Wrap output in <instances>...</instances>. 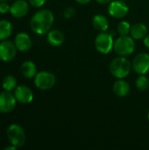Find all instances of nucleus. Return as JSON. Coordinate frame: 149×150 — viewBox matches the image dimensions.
I'll return each mask as SVG.
<instances>
[{"label": "nucleus", "mask_w": 149, "mask_h": 150, "mask_svg": "<svg viewBox=\"0 0 149 150\" xmlns=\"http://www.w3.org/2000/svg\"><path fill=\"white\" fill-rule=\"evenodd\" d=\"M54 21L53 12L48 9H41L36 11L30 20L31 29L39 35L47 34Z\"/></svg>", "instance_id": "obj_1"}, {"label": "nucleus", "mask_w": 149, "mask_h": 150, "mask_svg": "<svg viewBox=\"0 0 149 150\" xmlns=\"http://www.w3.org/2000/svg\"><path fill=\"white\" fill-rule=\"evenodd\" d=\"M132 68L131 62L125 56H119L113 59L109 66L111 74L118 79H123L127 76Z\"/></svg>", "instance_id": "obj_2"}, {"label": "nucleus", "mask_w": 149, "mask_h": 150, "mask_svg": "<svg viewBox=\"0 0 149 150\" xmlns=\"http://www.w3.org/2000/svg\"><path fill=\"white\" fill-rule=\"evenodd\" d=\"M114 52L119 56H127L132 54L135 50L134 39L132 36H120L114 41Z\"/></svg>", "instance_id": "obj_3"}, {"label": "nucleus", "mask_w": 149, "mask_h": 150, "mask_svg": "<svg viewBox=\"0 0 149 150\" xmlns=\"http://www.w3.org/2000/svg\"><path fill=\"white\" fill-rule=\"evenodd\" d=\"M6 135L10 144L15 146L17 149L22 148L25 143V132L24 128L18 124L10 125L7 128Z\"/></svg>", "instance_id": "obj_4"}, {"label": "nucleus", "mask_w": 149, "mask_h": 150, "mask_svg": "<svg viewBox=\"0 0 149 150\" xmlns=\"http://www.w3.org/2000/svg\"><path fill=\"white\" fill-rule=\"evenodd\" d=\"M114 41L112 35L107 32L99 33L95 39V47L97 52L103 54H109L113 48Z\"/></svg>", "instance_id": "obj_5"}, {"label": "nucleus", "mask_w": 149, "mask_h": 150, "mask_svg": "<svg viewBox=\"0 0 149 150\" xmlns=\"http://www.w3.org/2000/svg\"><path fill=\"white\" fill-rule=\"evenodd\" d=\"M56 83L55 76L48 71H40L34 76L35 86L41 91H47L52 89Z\"/></svg>", "instance_id": "obj_6"}, {"label": "nucleus", "mask_w": 149, "mask_h": 150, "mask_svg": "<svg viewBox=\"0 0 149 150\" xmlns=\"http://www.w3.org/2000/svg\"><path fill=\"white\" fill-rule=\"evenodd\" d=\"M17 47L14 42L8 40L0 42V60L4 62H9L14 60L17 54Z\"/></svg>", "instance_id": "obj_7"}, {"label": "nucleus", "mask_w": 149, "mask_h": 150, "mask_svg": "<svg viewBox=\"0 0 149 150\" xmlns=\"http://www.w3.org/2000/svg\"><path fill=\"white\" fill-rule=\"evenodd\" d=\"M17 102L11 91H4L0 92V112L4 114L11 112L15 109Z\"/></svg>", "instance_id": "obj_8"}, {"label": "nucleus", "mask_w": 149, "mask_h": 150, "mask_svg": "<svg viewBox=\"0 0 149 150\" xmlns=\"http://www.w3.org/2000/svg\"><path fill=\"white\" fill-rule=\"evenodd\" d=\"M129 7L126 2L122 0H114L109 4L108 12L109 14L116 18H121L127 15Z\"/></svg>", "instance_id": "obj_9"}, {"label": "nucleus", "mask_w": 149, "mask_h": 150, "mask_svg": "<svg viewBox=\"0 0 149 150\" xmlns=\"http://www.w3.org/2000/svg\"><path fill=\"white\" fill-rule=\"evenodd\" d=\"M13 94L16 100L24 105L32 103L34 98L32 91L25 85H18L13 91Z\"/></svg>", "instance_id": "obj_10"}, {"label": "nucleus", "mask_w": 149, "mask_h": 150, "mask_svg": "<svg viewBox=\"0 0 149 150\" xmlns=\"http://www.w3.org/2000/svg\"><path fill=\"white\" fill-rule=\"evenodd\" d=\"M135 73L139 75H145L149 70V54L147 53H141L135 56L132 65Z\"/></svg>", "instance_id": "obj_11"}, {"label": "nucleus", "mask_w": 149, "mask_h": 150, "mask_svg": "<svg viewBox=\"0 0 149 150\" xmlns=\"http://www.w3.org/2000/svg\"><path fill=\"white\" fill-rule=\"evenodd\" d=\"M14 44L19 52H26L30 50L32 47V40L29 34L21 32L18 33L14 38Z\"/></svg>", "instance_id": "obj_12"}, {"label": "nucleus", "mask_w": 149, "mask_h": 150, "mask_svg": "<svg viewBox=\"0 0 149 150\" xmlns=\"http://www.w3.org/2000/svg\"><path fill=\"white\" fill-rule=\"evenodd\" d=\"M29 11V4L25 0L14 1L10 8V13L16 18H21L25 17Z\"/></svg>", "instance_id": "obj_13"}, {"label": "nucleus", "mask_w": 149, "mask_h": 150, "mask_svg": "<svg viewBox=\"0 0 149 150\" xmlns=\"http://www.w3.org/2000/svg\"><path fill=\"white\" fill-rule=\"evenodd\" d=\"M47 34V40L49 45L53 47H60L64 43L65 36L62 32L59 30H50Z\"/></svg>", "instance_id": "obj_14"}, {"label": "nucleus", "mask_w": 149, "mask_h": 150, "mask_svg": "<svg viewBox=\"0 0 149 150\" xmlns=\"http://www.w3.org/2000/svg\"><path fill=\"white\" fill-rule=\"evenodd\" d=\"M20 72L22 76L27 79L34 77L37 74V67L35 63L32 61H25L21 64Z\"/></svg>", "instance_id": "obj_15"}, {"label": "nucleus", "mask_w": 149, "mask_h": 150, "mask_svg": "<svg viewBox=\"0 0 149 150\" xmlns=\"http://www.w3.org/2000/svg\"><path fill=\"white\" fill-rule=\"evenodd\" d=\"M130 34L134 40L144 39L148 35V27L143 23H136L131 26Z\"/></svg>", "instance_id": "obj_16"}, {"label": "nucleus", "mask_w": 149, "mask_h": 150, "mask_svg": "<svg viewBox=\"0 0 149 150\" xmlns=\"http://www.w3.org/2000/svg\"><path fill=\"white\" fill-rule=\"evenodd\" d=\"M130 91V85L129 83L122 79L117 80L113 84V92L120 98L126 97Z\"/></svg>", "instance_id": "obj_17"}, {"label": "nucleus", "mask_w": 149, "mask_h": 150, "mask_svg": "<svg viewBox=\"0 0 149 150\" xmlns=\"http://www.w3.org/2000/svg\"><path fill=\"white\" fill-rule=\"evenodd\" d=\"M92 25L94 26L95 29L101 31V32H105L108 29L109 27V22L108 19L106 18L105 16L102 15V14H97L93 17L92 18Z\"/></svg>", "instance_id": "obj_18"}, {"label": "nucleus", "mask_w": 149, "mask_h": 150, "mask_svg": "<svg viewBox=\"0 0 149 150\" xmlns=\"http://www.w3.org/2000/svg\"><path fill=\"white\" fill-rule=\"evenodd\" d=\"M12 33V25L9 20H0V41L8 40Z\"/></svg>", "instance_id": "obj_19"}, {"label": "nucleus", "mask_w": 149, "mask_h": 150, "mask_svg": "<svg viewBox=\"0 0 149 150\" xmlns=\"http://www.w3.org/2000/svg\"><path fill=\"white\" fill-rule=\"evenodd\" d=\"M18 86L17 83V79L15 76L11 75H7L2 81V87L4 91H12L15 90V88Z\"/></svg>", "instance_id": "obj_20"}, {"label": "nucleus", "mask_w": 149, "mask_h": 150, "mask_svg": "<svg viewBox=\"0 0 149 150\" xmlns=\"http://www.w3.org/2000/svg\"><path fill=\"white\" fill-rule=\"evenodd\" d=\"M136 87L138 90L144 91H147L149 88V80L145 75H140V76L137 78L135 82Z\"/></svg>", "instance_id": "obj_21"}, {"label": "nucleus", "mask_w": 149, "mask_h": 150, "mask_svg": "<svg viewBox=\"0 0 149 150\" xmlns=\"http://www.w3.org/2000/svg\"><path fill=\"white\" fill-rule=\"evenodd\" d=\"M117 31H118V33H119V34L120 36L128 35L130 33V31H131V25L127 21H125V20L120 21L118 24Z\"/></svg>", "instance_id": "obj_22"}, {"label": "nucleus", "mask_w": 149, "mask_h": 150, "mask_svg": "<svg viewBox=\"0 0 149 150\" xmlns=\"http://www.w3.org/2000/svg\"><path fill=\"white\" fill-rule=\"evenodd\" d=\"M11 5L7 2H1L0 3V13L1 14H6L7 12H10Z\"/></svg>", "instance_id": "obj_23"}, {"label": "nucleus", "mask_w": 149, "mask_h": 150, "mask_svg": "<svg viewBox=\"0 0 149 150\" xmlns=\"http://www.w3.org/2000/svg\"><path fill=\"white\" fill-rule=\"evenodd\" d=\"M46 3V0H29V4L34 8H40Z\"/></svg>", "instance_id": "obj_24"}, {"label": "nucleus", "mask_w": 149, "mask_h": 150, "mask_svg": "<svg viewBox=\"0 0 149 150\" xmlns=\"http://www.w3.org/2000/svg\"><path fill=\"white\" fill-rule=\"evenodd\" d=\"M75 14H76V11H75V10H74L73 8H71V7H68V8L64 11V16H65V18H73V17L75 16Z\"/></svg>", "instance_id": "obj_25"}, {"label": "nucleus", "mask_w": 149, "mask_h": 150, "mask_svg": "<svg viewBox=\"0 0 149 150\" xmlns=\"http://www.w3.org/2000/svg\"><path fill=\"white\" fill-rule=\"evenodd\" d=\"M144 45L149 48V34L148 35H147L145 38H144Z\"/></svg>", "instance_id": "obj_26"}, {"label": "nucleus", "mask_w": 149, "mask_h": 150, "mask_svg": "<svg viewBox=\"0 0 149 150\" xmlns=\"http://www.w3.org/2000/svg\"><path fill=\"white\" fill-rule=\"evenodd\" d=\"M96 1L101 4H110L112 0H96Z\"/></svg>", "instance_id": "obj_27"}, {"label": "nucleus", "mask_w": 149, "mask_h": 150, "mask_svg": "<svg viewBox=\"0 0 149 150\" xmlns=\"http://www.w3.org/2000/svg\"><path fill=\"white\" fill-rule=\"evenodd\" d=\"M76 1L81 4H89L91 0H76Z\"/></svg>", "instance_id": "obj_28"}, {"label": "nucleus", "mask_w": 149, "mask_h": 150, "mask_svg": "<svg viewBox=\"0 0 149 150\" xmlns=\"http://www.w3.org/2000/svg\"><path fill=\"white\" fill-rule=\"evenodd\" d=\"M4 150H15L17 149V148L15 147V146H13V145H10V146H7V147H5L4 149Z\"/></svg>", "instance_id": "obj_29"}, {"label": "nucleus", "mask_w": 149, "mask_h": 150, "mask_svg": "<svg viewBox=\"0 0 149 150\" xmlns=\"http://www.w3.org/2000/svg\"><path fill=\"white\" fill-rule=\"evenodd\" d=\"M148 120H149V112H148Z\"/></svg>", "instance_id": "obj_30"}]
</instances>
